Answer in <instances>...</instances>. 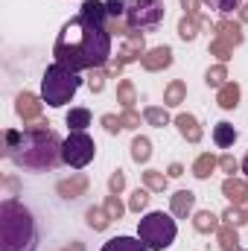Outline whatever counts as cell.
<instances>
[{"label":"cell","mask_w":248,"mask_h":251,"mask_svg":"<svg viewBox=\"0 0 248 251\" xmlns=\"http://www.w3.org/2000/svg\"><path fill=\"white\" fill-rule=\"evenodd\" d=\"M56 62L70 67V70H94V67H105L111 59V32L105 26H97L91 21L70 18L62 26L56 47H53Z\"/></svg>","instance_id":"6da1fadb"},{"label":"cell","mask_w":248,"mask_h":251,"mask_svg":"<svg viewBox=\"0 0 248 251\" xmlns=\"http://www.w3.org/2000/svg\"><path fill=\"white\" fill-rule=\"evenodd\" d=\"M50 123L44 120H35L32 126H24V128H9L3 134V143H6V158H12L18 167L24 170H32V173H47V170H56L62 164V149L64 140L47 128Z\"/></svg>","instance_id":"7a4b0ae2"},{"label":"cell","mask_w":248,"mask_h":251,"mask_svg":"<svg viewBox=\"0 0 248 251\" xmlns=\"http://www.w3.org/2000/svg\"><path fill=\"white\" fill-rule=\"evenodd\" d=\"M35 249H38V225H35L32 213L18 199H6L0 204V251Z\"/></svg>","instance_id":"3957f363"},{"label":"cell","mask_w":248,"mask_h":251,"mask_svg":"<svg viewBox=\"0 0 248 251\" xmlns=\"http://www.w3.org/2000/svg\"><path fill=\"white\" fill-rule=\"evenodd\" d=\"M82 85V76L64 64H50L44 70V79H41V100L50 105V108H62L64 102L73 100V94L79 91Z\"/></svg>","instance_id":"277c9868"},{"label":"cell","mask_w":248,"mask_h":251,"mask_svg":"<svg viewBox=\"0 0 248 251\" xmlns=\"http://www.w3.org/2000/svg\"><path fill=\"white\" fill-rule=\"evenodd\" d=\"M137 237H140V243L149 251H164L175 243L178 225H175V219H170L164 210H152V213H146V216L137 222Z\"/></svg>","instance_id":"5b68a950"},{"label":"cell","mask_w":248,"mask_h":251,"mask_svg":"<svg viewBox=\"0 0 248 251\" xmlns=\"http://www.w3.org/2000/svg\"><path fill=\"white\" fill-rule=\"evenodd\" d=\"M164 0H128L125 6V26L134 32H149L164 21Z\"/></svg>","instance_id":"8992f818"},{"label":"cell","mask_w":248,"mask_h":251,"mask_svg":"<svg viewBox=\"0 0 248 251\" xmlns=\"http://www.w3.org/2000/svg\"><path fill=\"white\" fill-rule=\"evenodd\" d=\"M94 155H97V143H94V137L88 131H70L67 134L64 149H62V158L67 167L82 170V167H88L94 161Z\"/></svg>","instance_id":"52a82bcc"},{"label":"cell","mask_w":248,"mask_h":251,"mask_svg":"<svg viewBox=\"0 0 248 251\" xmlns=\"http://www.w3.org/2000/svg\"><path fill=\"white\" fill-rule=\"evenodd\" d=\"M146 56V41H143V32H131V35H125V47L117 53V64L125 67V64L137 62V59H143Z\"/></svg>","instance_id":"ba28073f"},{"label":"cell","mask_w":248,"mask_h":251,"mask_svg":"<svg viewBox=\"0 0 248 251\" xmlns=\"http://www.w3.org/2000/svg\"><path fill=\"white\" fill-rule=\"evenodd\" d=\"M15 111H18V117H21L24 123H35V120L41 117V102H38L35 94H18Z\"/></svg>","instance_id":"9c48e42d"},{"label":"cell","mask_w":248,"mask_h":251,"mask_svg":"<svg viewBox=\"0 0 248 251\" xmlns=\"http://www.w3.org/2000/svg\"><path fill=\"white\" fill-rule=\"evenodd\" d=\"M85 21H91V24H97V26H111V15H108V9H105V3H99V0H85L82 3V12H79Z\"/></svg>","instance_id":"30bf717a"},{"label":"cell","mask_w":248,"mask_h":251,"mask_svg":"<svg viewBox=\"0 0 248 251\" xmlns=\"http://www.w3.org/2000/svg\"><path fill=\"white\" fill-rule=\"evenodd\" d=\"M143 64V70H164V67H170L173 64V50L170 47H152V50H146V56L140 59Z\"/></svg>","instance_id":"8fae6325"},{"label":"cell","mask_w":248,"mask_h":251,"mask_svg":"<svg viewBox=\"0 0 248 251\" xmlns=\"http://www.w3.org/2000/svg\"><path fill=\"white\" fill-rule=\"evenodd\" d=\"M222 193H225V199L231 201V204H237V207H243V204H248V181H243V178H228L225 184H222Z\"/></svg>","instance_id":"7c38bea8"},{"label":"cell","mask_w":248,"mask_h":251,"mask_svg":"<svg viewBox=\"0 0 248 251\" xmlns=\"http://www.w3.org/2000/svg\"><path fill=\"white\" fill-rule=\"evenodd\" d=\"M213 29H216V38L228 41L231 47H240V44H243V38H246V35H243V26H240L237 21H228V18H222Z\"/></svg>","instance_id":"4fadbf2b"},{"label":"cell","mask_w":248,"mask_h":251,"mask_svg":"<svg viewBox=\"0 0 248 251\" xmlns=\"http://www.w3.org/2000/svg\"><path fill=\"white\" fill-rule=\"evenodd\" d=\"M193 204H196V193H190V190H178L175 196H173V216H178V219H187L190 213H193Z\"/></svg>","instance_id":"5bb4252c"},{"label":"cell","mask_w":248,"mask_h":251,"mask_svg":"<svg viewBox=\"0 0 248 251\" xmlns=\"http://www.w3.org/2000/svg\"><path fill=\"white\" fill-rule=\"evenodd\" d=\"M175 126H178V131H181L184 140H190V143H198L201 140V126H198V120L193 114H178L175 117Z\"/></svg>","instance_id":"9a60e30c"},{"label":"cell","mask_w":248,"mask_h":251,"mask_svg":"<svg viewBox=\"0 0 248 251\" xmlns=\"http://www.w3.org/2000/svg\"><path fill=\"white\" fill-rule=\"evenodd\" d=\"M56 190H59V196H62V199H76V196H82V193L88 190V178H85L82 173H76L73 178L59 181V184H56Z\"/></svg>","instance_id":"2e32d148"},{"label":"cell","mask_w":248,"mask_h":251,"mask_svg":"<svg viewBox=\"0 0 248 251\" xmlns=\"http://www.w3.org/2000/svg\"><path fill=\"white\" fill-rule=\"evenodd\" d=\"M216 102H219V108H225V111L237 108V105H240V85H237V82L222 85L219 94H216Z\"/></svg>","instance_id":"e0dca14e"},{"label":"cell","mask_w":248,"mask_h":251,"mask_svg":"<svg viewBox=\"0 0 248 251\" xmlns=\"http://www.w3.org/2000/svg\"><path fill=\"white\" fill-rule=\"evenodd\" d=\"M99 251H149V249L140 243V237L137 240L134 237H114V240H108Z\"/></svg>","instance_id":"ac0fdd59"},{"label":"cell","mask_w":248,"mask_h":251,"mask_svg":"<svg viewBox=\"0 0 248 251\" xmlns=\"http://www.w3.org/2000/svg\"><path fill=\"white\" fill-rule=\"evenodd\" d=\"M213 140H216L219 149H231V146L237 143V128H234L231 123H216V128H213Z\"/></svg>","instance_id":"d6986e66"},{"label":"cell","mask_w":248,"mask_h":251,"mask_svg":"<svg viewBox=\"0 0 248 251\" xmlns=\"http://www.w3.org/2000/svg\"><path fill=\"white\" fill-rule=\"evenodd\" d=\"M216 237H219V249L222 251H237L240 249V237H237V225H219V231H216Z\"/></svg>","instance_id":"ffe728a7"},{"label":"cell","mask_w":248,"mask_h":251,"mask_svg":"<svg viewBox=\"0 0 248 251\" xmlns=\"http://www.w3.org/2000/svg\"><path fill=\"white\" fill-rule=\"evenodd\" d=\"M216 167H219V158H213L210 152H204V155L196 158V164H193V176L204 181V178H210V173H213Z\"/></svg>","instance_id":"44dd1931"},{"label":"cell","mask_w":248,"mask_h":251,"mask_svg":"<svg viewBox=\"0 0 248 251\" xmlns=\"http://www.w3.org/2000/svg\"><path fill=\"white\" fill-rule=\"evenodd\" d=\"M187 97V85L181 79H175V82H170L167 85V91H164V105H170V108H175V105H181Z\"/></svg>","instance_id":"7402d4cb"},{"label":"cell","mask_w":248,"mask_h":251,"mask_svg":"<svg viewBox=\"0 0 248 251\" xmlns=\"http://www.w3.org/2000/svg\"><path fill=\"white\" fill-rule=\"evenodd\" d=\"M193 225L198 234H210V231H219V216H213L210 210H198L193 216Z\"/></svg>","instance_id":"603a6c76"},{"label":"cell","mask_w":248,"mask_h":251,"mask_svg":"<svg viewBox=\"0 0 248 251\" xmlns=\"http://www.w3.org/2000/svg\"><path fill=\"white\" fill-rule=\"evenodd\" d=\"M131 158H134L137 164H146V161L152 158V143H149V137L137 134V137L131 140Z\"/></svg>","instance_id":"cb8c5ba5"},{"label":"cell","mask_w":248,"mask_h":251,"mask_svg":"<svg viewBox=\"0 0 248 251\" xmlns=\"http://www.w3.org/2000/svg\"><path fill=\"white\" fill-rule=\"evenodd\" d=\"M85 219H88V225H91L94 231H105V228L114 222V219L108 216V210H105V207H91V210L85 213Z\"/></svg>","instance_id":"d4e9b609"},{"label":"cell","mask_w":248,"mask_h":251,"mask_svg":"<svg viewBox=\"0 0 248 251\" xmlns=\"http://www.w3.org/2000/svg\"><path fill=\"white\" fill-rule=\"evenodd\" d=\"M67 126H70V131H85L91 126V111L88 108H70L67 111Z\"/></svg>","instance_id":"484cf974"},{"label":"cell","mask_w":248,"mask_h":251,"mask_svg":"<svg viewBox=\"0 0 248 251\" xmlns=\"http://www.w3.org/2000/svg\"><path fill=\"white\" fill-rule=\"evenodd\" d=\"M117 102L123 105V108H134V102H137V94H134V85L123 79L120 85H117Z\"/></svg>","instance_id":"4316f807"},{"label":"cell","mask_w":248,"mask_h":251,"mask_svg":"<svg viewBox=\"0 0 248 251\" xmlns=\"http://www.w3.org/2000/svg\"><path fill=\"white\" fill-rule=\"evenodd\" d=\"M204 82L210 85V88H222V85H228V67L225 64H213L210 70H207V76H204Z\"/></svg>","instance_id":"83f0119b"},{"label":"cell","mask_w":248,"mask_h":251,"mask_svg":"<svg viewBox=\"0 0 248 251\" xmlns=\"http://www.w3.org/2000/svg\"><path fill=\"white\" fill-rule=\"evenodd\" d=\"M198 29H201L198 18H190V15H184V18L178 21V35H181L184 41H193V38L198 35Z\"/></svg>","instance_id":"f1b7e54d"},{"label":"cell","mask_w":248,"mask_h":251,"mask_svg":"<svg viewBox=\"0 0 248 251\" xmlns=\"http://www.w3.org/2000/svg\"><path fill=\"white\" fill-rule=\"evenodd\" d=\"M143 120L149 126H158V128H161V126L170 123V111H167V108H158V105H149V108L143 111Z\"/></svg>","instance_id":"f546056e"},{"label":"cell","mask_w":248,"mask_h":251,"mask_svg":"<svg viewBox=\"0 0 248 251\" xmlns=\"http://www.w3.org/2000/svg\"><path fill=\"white\" fill-rule=\"evenodd\" d=\"M143 184H146V190L164 193V190H167V176L158 173V170H146V173H143Z\"/></svg>","instance_id":"4dcf8cb0"},{"label":"cell","mask_w":248,"mask_h":251,"mask_svg":"<svg viewBox=\"0 0 248 251\" xmlns=\"http://www.w3.org/2000/svg\"><path fill=\"white\" fill-rule=\"evenodd\" d=\"M210 56H216L219 64H225L234 56V47H231L228 41H222V38H213V41H210Z\"/></svg>","instance_id":"1f68e13d"},{"label":"cell","mask_w":248,"mask_h":251,"mask_svg":"<svg viewBox=\"0 0 248 251\" xmlns=\"http://www.w3.org/2000/svg\"><path fill=\"white\" fill-rule=\"evenodd\" d=\"M102 207L108 210V216H111V219H123V213H125V204L120 201V196H117V193H111V196L105 199V204H102Z\"/></svg>","instance_id":"d6a6232c"},{"label":"cell","mask_w":248,"mask_h":251,"mask_svg":"<svg viewBox=\"0 0 248 251\" xmlns=\"http://www.w3.org/2000/svg\"><path fill=\"white\" fill-rule=\"evenodd\" d=\"M146 204H149V190H134V193H131V199H128V210L140 213Z\"/></svg>","instance_id":"836d02e7"},{"label":"cell","mask_w":248,"mask_h":251,"mask_svg":"<svg viewBox=\"0 0 248 251\" xmlns=\"http://www.w3.org/2000/svg\"><path fill=\"white\" fill-rule=\"evenodd\" d=\"M108 76H111V73H108V70H105V67H97V70H94V73H91V79H88V85H91V91H94V94H99V91H102V85H105V79H108Z\"/></svg>","instance_id":"e575fe53"},{"label":"cell","mask_w":248,"mask_h":251,"mask_svg":"<svg viewBox=\"0 0 248 251\" xmlns=\"http://www.w3.org/2000/svg\"><path fill=\"white\" fill-rule=\"evenodd\" d=\"M210 9H216V12H222V15H228V12H234V9H240L243 6V0H204Z\"/></svg>","instance_id":"d590c367"},{"label":"cell","mask_w":248,"mask_h":251,"mask_svg":"<svg viewBox=\"0 0 248 251\" xmlns=\"http://www.w3.org/2000/svg\"><path fill=\"white\" fill-rule=\"evenodd\" d=\"M125 6H128V0H105V9H108L111 21H120V15H125Z\"/></svg>","instance_id":"8d00e7d4"},{"label":"cell","mask_w":248,"mask_h":251,"mask_svg":"<svg viewBox=\"0 0 248 251\" xmlns=\"http://www.w3.org/2000/svg\"><path fill=\"white\" fill-rule=\"evenodd\" d=\"M222 219H225L228 225H243V222H248V219H246V210H240L237 204H234V207H228Z\"/></svg>","instance_id":"74e56055"},{"label":"cell","mask_w":248,"mask_h":251,"mask_svg":"<svg viewBox=\"0 0 248 251\" xmlns=\"http://www.w3.org/2000/svg\"><path fill=\"white\" fill-rule=\"evenodd\" d=\"M120 120H123V128H137V126H140V114H137L134 108H123Z\"/></svg>","instance_id":"f35d334b"},{"label":"cell","mask_w":248,"mask_h":251,"mask_svg":"<svg viewBox=\"0 0 248 251\" xmlns=\"http://www.w3.org/2000/svg\"><path fill=\"white\" fill-rule=\"evenodd\" d=\"M102 126H105L108 134H117V131L123 128V120H120L117 114H102Z\"/></svg>","instance_id":"ab89813d"},{"label":"cell","mask_w":248,"mask_h":251,"mask_svg":"<svg viewBox=\"0 0 248 251\" xmlns=\"http://www.w3.org/2000/svg\"><path fill=\"white\" fill-rule=\"evenodd\" d=\"M108 187H111V193H117V196L123 193V187H125V176L120 173V170H117V173L108 178Z\"/></svg>","instance_id":"60d3db41"},{"label":"cell","mask_w":248,"mask_h":251,"mask_svg":"<svg viewBox=\"0 0 248 251\" xmlns=\"http://www.w3.org/2000/svg\"><path fill=\"white\" fill-rule=\"evenodd\" d=\"M219 167H222L225 173L234 176V173H237V161H234V155H222V158H219Z\"/></svg>","instance_id":"b9f144b4"},{"label":"cell","mask_w":248,"mask_h":251,"mask_svg":"<svg viewBox=\"0 0 248 251\" xmlns=\"http://www.w3.org/2000/svg\"><path fill=\"white\" fill-rule=\"evenodd\" d=\"M181 6L187 9L190 18H198V0H181Z\"/></svg>","instance_id":"7bdbcfd3"},{"label":"cell","mask_w":248,"mask_h":251,"mask_svg":"<svg viewBox=\"0 0 248 251\" xmlns=\"http://www.w3.org/2000/svg\"><path fill=\"white\" fill-rule=\"evenodd\" d=\"M184 176V167L181 164H170V178H181Z\"/></svg>","instance_id":"ee69618b"},{"label":"cell","mask_w":248,"mask_h":251,"mask_svg":"<svg viewBox=\"0 0 248 251\" xmlns=\"http://www.w3.org/2000/svg\"><path fill=\"white\" fill-rule=\"evenodd\" d=\"M240 21H243V24H248V3L240 9Z\"/></svg>","instance_id":"f6af8a7d"},{"label":"cell","mask_w":248,"mask_h":251,"mask_svg":"<svg viewBox=\"0 0 248 251\" xmlns=\"http://www.w3.org/2000/svg\"><path fill=\"white\" fill-rule=\"evenodd\" d=\"M64 251H85V249H82V243H70Z\"/></svg>","instance_id":"bcb514c9"},{"label":"cell","mask_w":248,"mask_h":251,"mask_svg":"<svg viewBox=\"0 0 248 251\" xmlns=\"http://www.w3.org/2000/svg\"><path fill=\"white\" fill-rule=\"evenodd\" d=\"M243 173H246V176H248V155H246V158H243Z\"/></svg>","instance_id":"7dc6e473"},{"label":"cell","mask_w":248,"mask_h":251,"mask_svg":"<svg viewBox=\"0 0 248 251\" xmlns=\"http://www.w3.org/2000/svg\"><path fill=\"white\" fill-rule=\"evenodd\" d=\"M246 219H248V207H246Z\"/></svg>","instance_id":"c3c4849f"}]
</instances>
